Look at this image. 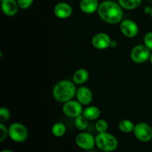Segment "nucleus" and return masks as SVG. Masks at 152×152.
<instances>
[{
  "label": "nucleus",
  "mask_w": 152,
  "mask_h": 152,
  "mask_svg": "<svg viewBox=\"0 0 152 152\" xmlns=\"http://www.w3.org/2000/svg\"><path fill=\"white\" fill-rule=\"evenodd\" d=\"M97 11L99 17L107 23L114 25L121 22L123 19V7L115 1H102L99 4Z\"/></svg>",
  "instance_id": "nucleus-1"
},
{
  "label": "nucleus",
  "mask_w": 152,
  "mask_h": 152,
  "mask_svg": "<svg viewBox=\"0 0 152 152\" xmlns=\"http://www.w3.org/2000/svg\"><path fill=\"white\" fill-rule=\"evenodd\" d=\"M77 91L74 83L64 80L55 85L53 89V95L56 101L65 103L73 99L77 94Z\"/></svg>",
  "instance_id": "nucleus-2"
},
{
  "label": "nucleus",
  "mask_w": 152,
  "mask_h": 152,
  "mask_svg": "<svg viewBox=\"0 0 152 152\" xmlns=\"http://www.w3.org/2000/svg\"><path fill=\"white\" fill-rule=\"evenodd\" d=\"M95 140L96 147L102 151H114L118 146L117 138L108 132L98 133Z\"/></svg>",
  "instance_id": "nucleus-3"
},
{
  "label": "nucleus",
  "mask_w": 152,
  "mask_h": 152,
  "mask_svg": "<svg viewBox=\"0 0 152 152\" xmlns=\"http://www.w3.org/2000/svg\"><path fill=\"white\" fill-rule=\"evenodd\" d=\"M8 136L16 142H22L28 137V131L23 124L13 123L8 128Z\"/></svg>",
  "instance_id": "nucleus-4"
},
{
  "label": "nucleus",
  "mask_w": 152,
  "mask_h": 152,
  "mask_svg": "<svg viewBox=\"0 0 152 152\" xmlns=\"http://www.w3.org/2000/svg\"><path fill=\"white\" fill-rule=\"evenodd\" d=\"M145 45H138L131 51V59L136 63H143L150 59L151 52Z\"/></svg>",
  "instance_id": "nucleus-5"
},
{
  "label": "nucleus",
  "mask_w": 152,
  "mask_h": 152,
  "mask_svg": "<svg viewBox=\"0 0 152 152\" xmlns=\"http://www.w3.org/2000/svg\"><path fill=\"white\" fill-rule=\"evenodd\" d=\"M133 132L135 137L141 142H149L152 139V128L146 123H139L135 125Z\"/></svg>",
  "instance_id": "nucleus-6"
},
{
  "label": "nucleus",
  "mask_w": 152,
  "mask_h": 152,
  "mask_svg": "<svg viewBox=\"0 0 152 152\" xmlns=\"http://www.w3.org/2000/svg\"><path fill=\"white\" fill-rule=\"evenodd\" d=\"M75 142L77 146L83 150H91L96 145L95 137L90 133L82 132L77 135Z\"/></svg>",
  "instance_id": "nucleus-7"
},
{
  "label": "nucleus",
  "mask_w": 152,
  "mask_h": 152,
  "mask_svg": "<svg viewBox=\"0 0 152 152\" xmlns=\"http://www.w3.org/2000/svg\"><path fill=\"white\" fill-rule=\"evenodd\" d=\"M62 111L67 117L76 118L78 116L83 114V105L78 100L76 101L71 99L65 102L62 106Z\"/></svg>",
  "instance_id": "nucleus-8"
},
{
  "label": "nucleus",
  "mask_w": 152,
  "mask_h": 152,
  "mask_svg": "<svg viewBox=\"0 0 152 152\" xmlns=\"http://www.w3.org/2000/svg\"><path fill=\"white\" fill-rule=\"evenodd\" d=\"M120 31L125 37L133 38L138 34L139 28L134 21L132 19H125L120 22Z\"/></svg>",
  "instance_id": "nucleus-9"
},
{
  "label": "nucleus",
  "mask_w": 152,
  "mask_h": 152,
  "mask_svg": "<svg viewBox=\"0 0 152 152\" xmlns=\"http://www.w3.org/2000/svg\"><path fill=\"white\" fill-rule=\"evenodd\" d=\"M110 36L106 33H98L95 34L91 40L92 45L99 50H104L110 47L111 42Z\"/></svg>",
  "instance_id": "nucleus-10"
},
{
  "label": "nucleus",
  "mask_w": 152,
  "mask_h": 152,
  "mask_svg": "<svg viewBox=\"0 0 152 152\" xmlns=\"http://www.w3.org/2000/svg\"><path fill=\"white\" fill-rule=\"evenodd\" d=\"M53 13L57 18L67 19L72 15L73 8L69 4L66 2H59L55 5Z\"/></svg>",
  "instance_id": "nucleus-11"
},
{
  "label": "nucleus",
  "mask_w": 152,
  "mask_h": 152,
  "mask_svg": "<svg viewBox=\"0 0 152 152\" xmlns=\"http://www.w3.org/2000/svg\"><path fill=\"white\" fill-rule=\"evenodd\" d=\"M77 99L83 105H87L91 102L93 99V94L91 89L86 86L80 87L77 91Z\"/></svg>",
  "instance_id": "nucleus-12"
},
{
  "label": "nucleus",
  "mask_w": 152,
  "mask_h": 152,
  "mask_svg": "<svg viewBox=\"0 0 152 152\" xmlns=\"http://www.w3.org/2000/svg\"><path fill=\"white\" fill-rule=\"evenodd\" d=\"M1 7L6 16H13L17 13L19 7L16 0H2L1 1Z\"/></svg>",
  "instance_id": "nucleus-13"
},
{
  "label": "nucleus",
  "mask_w": 152,
  "mask_h": 152,
  "mask_svg": "<svg viewBox=\"0 0 152 152\" xmlns=\"http://www.w3.org/2000/svg\"><path fill=\"white\" fill-rule=\"evenodd\" d=\"M99 5L98 0H81L80 3L81 10L87 14H91L98 10Z\"/></svg>",
  "instance_id": "nucleus-14"
},
{
  "label": "nucleus",
  "mask_w": 152,
  "mask_h": 152,
  "mask_svg": "<svg viewBox=\"0 0 152 152\" xmlns=\"http://www.w3.org/2000/svg\"><path fill=\"white\" fill-rule=\"evenodd\" d=\"M89 79V73L85 68L78 69L73 76V82L75 84L81 85L86 83Z\"/></svg>",
  "instance_id": "nucleus-15"
},
{
  "label": "nucleus",
  "mask_w": 152,
  "mask_h": 152,
  "mask_svg": "<svg viewBox=\"0 0 152 152\" xmlns=\"http://www.w3.org/2000/svg\"><path fill=\"white\" fill-rule=\"evenodd\" d=\"M83 114L88 120H94L100 117L101 111L98 107L88 106L83 109Z\"/></svg>",
  "instance_id": "nucleus-16"
},
{
  "label": "nucleus",
  "mask_w": 152,
  "mask_h": 152,
  "mask_svg": "<svg viewBox=\"0 0 152 152\" xmlns=\"http://www.w3.org/2000/svg\"><path fill=\"white\" fill-rule=\"evenodd\" d=\"M119 4L126 10H133L141 4L142 0H118Z\"/></svg>",
  "instance_id": "nucleus-17"
},
{
  "label": "nucleus",
  "mask_w": 152,
  "mask_h": 152,
  "mask_svg": "<svg viewBox=\"0 0 152 152\" xmlns=\"http://www.w3.org/2000/svg\"><path fill=\"white\" fill-rule=\"evenodd\" d=\"M118 127L119 129H120L122 132L129 134L134 132L135 126L133 123V122L131 121V120H123L120 122V123H119L118 125Z\"/></svg>",
  "instance_id": "nucleus-18"
},
{
  "label": "nucleus",
  "mask_w": 152,
  "mask_h": 152,
  "mask_svg": "<svg viewBox=\"0 0 152 152\" xmlns=\"http://www.w3.org/2000/svg\"><path fill=\"white\" fill-rule=\"evenodd\" d=\"M51 132L53 136L56 137H61L65 135L66 132V127L62 123H56L52 126Z\"/></svg>",
  "instance_id": "nucleus-19"
},
{
  "label": "nucleus",
  "mask_w": 152,
  "mask_h": 152,
  "mask_svg": "<svg viewBox=\"0 0 152 152\" xmlns=\"http://www.w3.org/2000/svg\"><path fill=\"white\" fill-rule=\"evenodd\" d=\"M74 124L79 130L83 131L87 129L88 126V120L83 114H81L76 117L74 120Z\"/></svg>",
  "instance_id": "nucleus-20"
},
{
  "label": "nucleus",
  "mask_w": 152,
  "mask_h": 152,
  "mask_svg": "<svg viewBox=\"0 0 152 152\" xmlns=\"http://www.w3.org/2000/svg\"><path fill=\"white\" fill-rule=\"evenodd\" d=\"M95 129L98 133L107 132L108 129V124L105 120H99L95 124Z\"/></svg>",
  "instance_id": "nucleus-21"
},
{
  "label": "nucleus",
  "mask_w": 152,
  "mask_h": 152,
  "mask_svg": "<svg viewBox=\"0 0 152 152\" xmlns=\"http://www.w3.org/2000/svg\"><path fill=\"white\" fill-rule=\"evenodd\" d=\"M10 112L7 108H0V120H1V123H4V122L7 121L10 118Z\"/></svg>",
  "instance_id": "nucleus-22"
},
{
  "label": "nucleus",
  "mask_w": 152,
  "mask_h": 152,
  "mask_svg": "<svg viewBox=\"0 0 152 152\" xmlns=\"http://www.w3.org/2000/svg\"><path fill=\"white\" fill-rule=\"evenodd\" d=\"M8 136V129L3 124L0 123V142H3Z\"/></svg>",
  "instance_id": "nucleus-23"
},
{
  "label": "nucleus",
  "mask_w": 152,
  "mask_h": 152,
  "mask_svg": "<svg viewBox=\"0 0 152 152\" xmlns=\"http://www.w3.org/2000/svg\"><path fill=\"white\" fill-rule=\"evenodd\" d=\"M17 2L21 9H28L32 5L34 0H17Z\"/></svg>",
  "instance_id": "nucleus-24"
},
{
  "label": "nucleus",
  "mask_w": 152,
  "mask_h": 152,
  "mask_svg": "<svg viewBox=\"0 0 152 152\" xmlns=\"http://www.w3.org/2000/svg\"><path fill=\"white\" fill-rule=\"evenodd\" d=\"M144 43L148 48L152 50V31L145 34V37H144Z\"/></svg>",
  "instance_id": "nucleus-25"
},
{
  "label": "nucleus",
  "mask_w": 152,
  "mask_h": 152,
  "mask_svg": "<svg viewBox=\"0 0 152 152\" xmlns=\"http://www.w3.org/2000/svg\"><path fill=\"white\" fill-rule=\"evenodd\" d=\"M117 45H118V43H117V41H115V40H112L111 42V45H110V47L111 48H117Z\"/></svg>",
  "instance_id": "nucleus-26"
},
{
  "label": "nucleus",
  "mask_w": 152,
  "mask_h": 152,
  "mask_svg": "<svg viewBox=\"0 0 152 152\" xmlns=\"http://www.w3.org/2000/svg\"><path fill=\"white\" fill-rule=\"evenodd\" d=\"M151 8L149 7H146L145 8V13H151Z\"/></svg>",
  "instance_id": "nucleus-27"
},
{
  "label": "nucleus",
  "mask_w": 152,
  "mask_h": 152,
  "mask_svg": "<svg viewBox=\"0 0 152 152\" xmlns=\"http://www.w3.org/2000/svg\"><path fill=\"white\" fill-rule=\"evenodd\" d=\"M1 152H14V151L10 149H4V150H2Z\"/></svg>",
  "instance_id": "nucleus-28"
},
{
  "label": "nucleus",
  "mask_w": 152,
  "mask_h": 152,
  "mask_svg": "<svg viewBox=\"0 0 152 152\" xmlns=\"http://www.w3.org/2000/svg\"><path fill=\"white\" fill-rule=\"evenodd\" d=\"M150 62H151V63L152 64V53L151 54V56H150Z\"/></svg>",
  "instance_id": "nucleus-29"
},
{
  "label": "nucleus",
  "mask_w": 152,
  "mask_h": 152,
  "mask_svg": "<svg viewBox=\"0 0 152 152\" xmlns=\"http://www.w3.org/2000/svg\"><path fill=\"white\" fill-rule=\"evenodd\" d=\"M150 14H151V18H152V7H151V13H150Z\"/></svg>",
  "instance_id": "nucleus-30"
},
{
  "label": "nucleus",
  "mask_w": 152,
  "mask_h": 152,
  "mask_svg": "<svg viewBox=\"0 0 152 152\" xmlns=\"http://www.w3.org/2000/svg\"><path fill=\"white\" fill-rule=\"evenodd\" d=\"M102 152H114V151H102Z\"/></svg>",
  "instance_id": "nucleus-31"
},
{
  "label": "nucleus",
  "mask_w": 152,
  "mask_h": 152,
  "mask_svg": "<svg viewBox=\"0 0 152 152\" xmlns=\"http://www.w3.org/2000/svg\"><path fill=\"white\" fill-rule=\"evenodd\" d=\"M0 1H2V0H0Z\"/></svg>",
  "instance_id": "nucleus-32"
}]
</instances>
